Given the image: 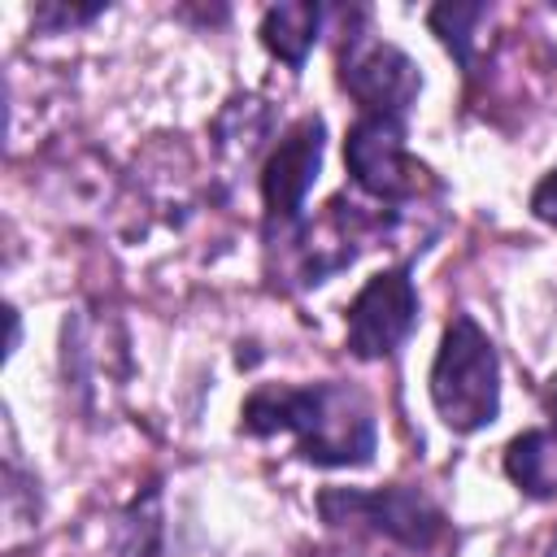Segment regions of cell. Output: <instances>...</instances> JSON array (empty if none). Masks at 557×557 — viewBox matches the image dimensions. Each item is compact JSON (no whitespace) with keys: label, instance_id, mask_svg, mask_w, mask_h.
<instances>
[{"label":"cell","instance_id":"obj_13","mask_svg":"<svg viewBox=\"0 0 557 557\" xmlns=\"http://www.w3.org/2000/svg\"><path fill=\"white\" fill-rule=\"evenodd\" d=\"M531 213L548 226H557V165L544 174V183L531 191Z\"/></svg>","mask_w":557,"mask_h":557},{"label":"cell","instance_id":"obj_3","mask_svg":"<svg viewBox=\"0 0 557 557\" xmlns=\"http://www.w3.org/2000/svg\"><path fill=\"white\" fill-rule=\"evenodd\" d=\"M352 183L379 200H409L422 191L426 170L405 148V122L392 113H361L344 139Z\"/></svg>","mask_w":557,"mask_h":557},{"label":"cell","instance_id":"obj_1","mask_svg":"<svg viewBox=\"0 0 557 557\" xmlns=\"http://www.w3.org/2000/svg\"><path fill=\"white\" fill-rule=\"evenodd\" d=\"M239 418L248 435H296V453L313 466H366L374 457V413L348 383L257 387Z\"/></svg>","mask_w":557,"mask_h":557},{"label":"cell","instance_id":"obj_14","mask_svg":"<svg viewBox=\"0 0 557 557\" xmlns=\"http://www.w3.org/2000/svg\"><path fill=\"white\" fill-rule=\"evenodd\" d=\"M544 413H548L553 435H557V374H553V379H548V387H544Z\"/></svg>","mask_w":557,"mask_h":557},{"label":"cell","instance_id":"obj_12","mask_svg":"<svg viewBox=\"0 0 557 557\" xmlns=\"http://www.w3.org/2000/svg\"><path fill=\"white\" fill-rule=\"evenodd\" d=\"M96 13H104V4H39L35 9V26L39 30H65V26H78V22H91Z\"/></svg>","mask_w":557,"mask_h":557},{"label":"cell","instance_id":"obj_11","mask_svg":"<svg viewBox=\"0 0 557 557\" xmlns=\"http://www.w3.org/2000/svg\"><path fill=\"white\" fill-rule=\"evenodd\" d=\"M157 544H161V509H157V487H148L144 500H135L122 518L117 557H157Z\"/></svg>","mask_w":557,"mask_h":557},{"label":"cell","instance_id":"obj_5","mask_svg":"<svg viewBox=\"0 0 557 557\" xmlns=\"http://www.w3.org/2000/svg\"><path fill=\"white\" fill-rule=\"evenodd\" d=\"M339 87L366 113L400 117L418 100L422 74L396 44H383V39H370V35H352L339 48Z\"/></svg>","mask_w":557,"mask_h":557},{"label":"cell","instance_id":"obj_8","mask_svg":"<svg viewBox=\"0 0 557 557\" xmlns=\"http://www.w3.org/2000/svg\"><path fill=\"white\" fill-rule=\"evenodd\" d=\"M318 30H322V4H313V0H283V4H270L261 17L265 52H274L287 65H300L309 57Z\"/></svg>","mask_w":557,"mask_h":557},{"label":"cell","instance_id":"obj_7","mask_svg":"<svg viewBox=\"0 0 557 557\" xmlns=\"http://www.w3.org/2000/svg\"><path fill=\"white\" fill-rule=\"evenodd\" d=\"M322 139L326 126L322 117H300L296 126H287V135L278 139V148L265 157L261 165V200L270 222L292 226L305 209V196L322 170Z\"/></svg>","mask_w":557,"mask_h":557},{"label":"cell","instance_id":"obj_2","mask_svg":"<svg viewBox=\"0 0 557 557\" xmlns=\"http://www.w3.org/2000/svg\"><path fill=\"white\" fill-rule=\"evenodd\" d=\"M431 405L457 435L483 431L500 409V361L470 313H457L444 326L431 366Z\"/></svg>","mask_w":557,"mask_h":557},{"label":"cell","instance_id":"obj_4","mask_svg":"<svg viewBox=\"0 0 557 557\" xmlns=\"http://www.w3.org/2000/svg\"><path fill=\"white\" fill-rule=\"evenodd\" d=\"M318 509L326 522H366L409 548L435 544L444 531V513L413 487H379V492H357V487H331L318 496Z\"/></svg>","mask_w":557,"mask_h":557},{"label":"cell","instance_id":"obj_10","mask_svg":"<svg viewBox=\"0 0 557 557\" xmlns=\"http://www.w3.org/2000/svg\"><path fill=\"white\" fill-rule=\"evenodd\" d=\"M487 17V4H457V0H444L426 13L431 30L440 35V44L470 70L474 65V26Z\"/></svg>","mask_w":557,"mask_h":557},{"label":"cell","instance_id":"obj_6","mask_svg":"<svg viewBox=\"0 0 557 557\" xmlns=\"http://www.w3.org/2000/svg\"><path fill=\"white\" fill-rule=\"evenodd\" d=\"M348 352L361 361L387 357L413 326L418 318V287L409 278L405 265L396 270H379L374 278H366V287L352 296L348 305Z\"/></svg>","mask_w":557,"mask_h":557},{"label":"cell","instance_id":"obj_9","mask_svg":"<svg viewBox=\"0 0 557 557\" xmlns=\"http://www.w3.org/2000/svg\"><path fill=\"white\" fill-rule=\"evenodd\" d=\"M505 474L518 492L548 500L557 496V435L553 431H522L505 448Z\"/></svg>","mask_w":557,"mask_h":557}]
</instances>
